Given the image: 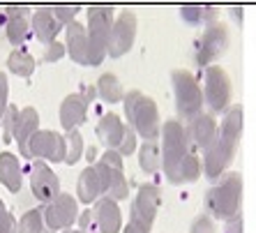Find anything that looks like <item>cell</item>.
Instances as JSON below:
<instances>
[{"instance_id":"15","label":"cell","mask_w":256,"mask_h":233,"mask_svg":"<svg viewBox=\"0 0 256 233\" xmlns=\"http://www.w3.org/2000/svg\"><path fill=\"white\" fill-rule=\"evenodd\" d=\"M7 67L14 74H18V76H30V74L35 72V58L28 51H24V48H16L7 58Z\"/></svg>"},{"instance_id":"13","label":"cell","mask_w":256,"mask_h":233,"mask_svg":"<svg viewBox=\"0 0 256 233\" xmlns=\"http://www.w3.org/2000/svg\"><path fill=\"white\" fill-rule=\"evenodd\" d=\"M104 192V185H102V178L97 174V168L88 166L78 178V201L84 204H92L97 196Z\"/></svg>"},{"instance_id":"11","label":"cell","mask_w":256,"mask_h":233,"mask_svg":"<svg viewBox=\"0 0 256 233\" xmlns=\"http://www.w3.org/2000/svg\"><path fill=\"white\" fill-rule=\"evenodd\" d=\"M0 182L14 194L21 192V185H24L21 164H18V157L12 155V152H2L0 155Z\"/></svg>"},{"instance_id":"17","label":"cell","mask_w":256,"mask_h":233,"mask_svg":"<svg viewBox=\"0 0 256 233\" xmlns=\"http://www.w3.org/2000/svg\"><path fill=\"white\" fill-rule=\"evenodd\" d=\"M208 100L214 108H222L226 104L228 100V81L226 76L222 78V84H214V76H212V70L208 72Z\"/></svg>"},{"instance_id":"9","label":"cell","mask_w":256,"mask_h":233,"mask_svg":"<svg viewBox=\"0 0 256 233\" xmlns=\"http://www.w3.org/2000/svg\"><path fill=\"white\" fill-rule=\"evenodd\" d=\"M28 7H10L7 10V37L12 44H24L28 40Z\"/></svg>"},{"instance_id":"10","label":"cell","mask_w":256,"mask_h":233,"mask_svg":"<svg viewBox=\"0 0 256 233\" xmlns=\"http://www.w3.org/2000/svg\"><path fill=\"white\" fill-rule=\"evenodd\" d=\"M86 111H88V104L81 95H70L60 106V122L65 130H76L81 122L86 120Z\"/></svg>"},{"instance_id":"19","label":"cell","mask_w":256,"mask_h":233,"mask_svg":"<svg viewBox=\"0 0 256 233\" xmlns=\"http://www.w3.org/2000/svg\"><path fill=\"white\" fill-rule=\"evenodd\" d=\"M100 92H102V97H104L106 102H118L120 95H122L118 78L111 76V74H104V76H102V81H100Z\"/></svg>"},{"instance_id":"22","label":"cell","mask_w":256,"mask_h":233,"mask_svg":"<svg viewBox=\"0 0 256 233\" xmlns=\"http://www.w3.org/2000/svg\"><path fill=\"white\" fill-rule=\"evenodd\" d=\"M7 76L2 72H0V120H2V116H5L7 111Z\"/></svg>"},{"instance_id":"18","label":"cell","mask_w":256,"mask_h":233,"mask_svg":"<svg viewBox=\"0 0 256 233\" xmlns=\"http://www.w3.org/2000/svg\"><path fill=\"white\" fill-rule=\"evenodd\" d=\"M81 152H84V138H81V134L76 130H72L65 138V162L74 164L81 157Z\"/></svg>"},{"instance_id":"3","label":"cell","mask_w":256,"mask_h":233,"mask_svg":"<svg viewBox=\"0 0 256 233\" xmlns=\"http://www.w3.org/2000/svg\"><path fill=\"white\" fill-rule=\"evenodd\" d=\"M30 190H32L37 201H42V204H51L60 194L58 176H56L42 160H37L35 164H32V171H30Z\"/></svg>"},{"instance_id":"26","label":"cell","mask_w":256,"mask_h":233,"mask_svg":"<svg viewBox=\"0 0 256 233\" xmlns=\"http://www.w3.org/2000/svg\"><path fill=\"white\" fill-rule=\"evenodd\" d=\"M70 233H90V231H81V228H78V231H70Z\"/></svg>"},{"instance_id":"6","label":"cell","mask_w":256,"mask_h":233,"mask_svg":"<svg viewBox=\"0 0 256 233\" xmlns=\"http://www.w3.org/2000/svg\"><path fill=\"white\" fill-rule=\"evenodd\" d=\"M132 35H134V16L132 14H122L118 18V24L111 28V35H108V54L111 56H120L130 48Z\"/></svg>"},{"instance_id":"25","label":"cell","mask_w":256,"mask_h":233,"mask_svg":"<svg viewBox=\"0 0 256 233\" xmlns=\"http://www.w3.org/2000/svg\"><path fill=\"white\" fill-rule=\"evenodd\" d=\"M125 233H141V231H138V228H134V226H127Z\"/></svg>"},{"instance_id":"7","label":"cell","mask_w":256,"mask_h":233,"mask_svg":"<svg viewBox=\"0 0 256 233\" xmlns=\"http://www.w3.org/2000/svg\"><path fill=\"white\" fill-rule=\"evenodd\" d=\"M37 111L32 106H26L24 111H18V118H16V127H14V138H16L18 144V150H21V155L24 157H30L28 155V144L32 134L37 132Z\"/></svg>"},{"instance_id":"24","label":"cell","mask_w":256,"mask_h":233,"mask_svg":"<svg viewBox=\"0 0 256 233\" xmlns=\"http://www.w3.org/2000/svg\"><path fill=\"white\" fill-rule=\"evenodd\" d=\"M95 155H97V150H95V148H90V150H88V160L92 162V160H95Z\"/></svg>"},{"instance_id":"2","label":"cell","mask_w":256,"mask_h":233,"mask_svg":"<svg viewBox=\"0 0 256 233\" xmlns=\"http://www.w3.org/2000/svg\"><path fill=\"white\" fill-rule=\"evenodd\" d=\"M28 155L48 162L65 160V138L51 130H37L28 144Z\"/></svg>"},{"instance_id":"12","label":"cell","mask_w":256,"mask_h":233,"mask_svg":"<svg viewBox=\"0 0 256 233\" xmlns=\"http://www.w3.org/2000/svg\"><path fill=\"white\" fill-rule=\"evenodd\" d=\"M32 30H35L37 40H42L44 44L56 42V35L60 32V21L54 16L51 10H40L32 14Z\"/></svg>"},{"instance_id":"16","label":"cell","mask_w":256,"mask_h":233,"mask_svg":"<svg viewBox=\"0 0 256 233\" xmlns=\"http://www.w3.org/2000/svg\"><path fill=\"white\" fill-rule=\"evenodd\" d=\"M18 233H51L44 224V208L28 210L18 222Z\"/></svg>"},{"instance_id":"20","label":"cell","mask_w":256,"mask_h":233,"mask_svg":"<svg viewBox=\"0 0 256 233\" xmlns=\"http://www.w3.org/2000/svg\"><path fill=\"white\" fill-rule=\"evenodd\" d=\"M16 118H18V108L16 106H7V111H5V116H2V127H5V141L10 144L14 138V127H16Z\"/></svg>"},{"instance_id":"4","label":"cell","mask_w":256,"mask_h":233,"mask_svg":"<svg viewBox=\"0 0 256 233\" xmlns=\"http://www.w3.org/2000/svg\"><path fill=\"white\" fill-rule=\"evenodd\" d=\"M92 220H95L100 233H118L120 231V210L114 198H102L92 210Z\"/></svg>"},{"instance_id":"27","label":"cell","mask_w":256,"mask_h":233,"mask_svg":"<svg viewBox=\"0 0 256 233\" xmlns=\"http://www.w3.org/2000/svg\"><path fill=\"white\" fill-rule=\"evenodd\" d=\"M65 233H70V231H65Z\"/></svg>"},{"instance_id":"21","label":"cell","mask_w":256,"mask_h":233,"mask_svg":"<svg viewBox=\"0 0 256 233\" xmlns=\"http://www.w3.org/2000/svg\"><path fill=\"white\" fill-rule=\"evenodd\" d=\"M0 233H18V224L12 217V212L5 208V204L0 201Z\"/></svg>"},{"instance_id":"8","label":"cell","mask_w":256,"mask_h":233,"mask_svg":"<svg viewBox=\"0 0 256 233\" xmlns=\"http://www.w3.org/2000/svg\"><path fill=\"white\" fill-rule=\"evenodd\" d=\"M67 44H70V56L81 65H90V40L84 26L72 21L67 24Z\"/></svg>"},{"instance_id":"1","label":"cell","mask_w":256,"mask_h":233,"mask_svg":"<svg viewBox=\"0 0 256 233\" xmlns=\"http://www.w3.org/2000/svg\"><path fill=\"white\" fill-rule=\"evenodd\" d=\"M78 220V208L72 194H58L51 204L44 206V224L51 233L54 231H70L74 222Z\"/></svg>"},{"instance_id":"5","label":"cell","mask_w":256,"mask_h":233,"mask_svg":"<svg viewBox=\"0 0 256 233\" xmlns=\"http://www.w3.org/2000/svg\"><path fill=\"white\" fill-rule=\"evenodd\" d=\"M155 194L152 187H143L141 190V196L136 198L134 204V215H132V226L138 228L141 233H148L150 231V224H152V217H155V208H157V198H152L148 204V198Z\"/></svg>"},{"instance_id":"14","label":"cell","mask_w":256,"mask_h":233,"mask_svg":"<svg viewBox=\"0 0 256 233\" xmlns=\"http://www.w3.org/2000/svg\"><path fill=\"white\" fill-rule=\"evenodd\" d=\"M97 132H100L102 141H104L106 146H118L120 138H125V134H127V130L122 127V122L118 120V116H104V120L100 122Z\"/></svg>"},{"instance_id":"23","label":"cell","mask_w":256,"mask_h":233,"mask_svg":"<svg viewBox=\"0 0 256 233\" xmlns=\"http://www.w3.org/2000/svg\"><path fill=\"white\" fill-rule=\"evenodd\" d=\"M46 54H44V60L46 62H54V60H58L60 56L65 54V48H62V44H58V42H51V44H46Z\"/></svg>"}]
</instances>
